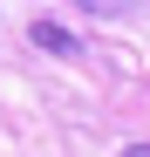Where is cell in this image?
<instances>
[{
    "label": "cell",
    "mask_w": 150,
    "mask_h": 157,
    "mask_svg": "<svg viewBox=\"0 0 150 157\" xmlns=\"http://www.w3.org/2000/svg\"><path fill=\"white\" fill-rule=\"evenodd\" d=\"M34 41L48 48V55H82V41H75L62 21H34Z\"/></svg>",
    "instance_id": "obj_1"
},
{
    "label": "cell",
    "mask_w": 150,
    "mask_h": 157,
    "mask_svg": "<svg viewBox=\"0 0 150 157\" xmlns=\"http://www.w3.org/2000/svg\"><path fill=\"white\" fill-rule=\"evenodd\" d=\"M123 157H150V144H130V150H123Z\"/></svg>",
    "instance_id": "obj_2"
}]
</instances>
